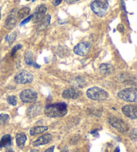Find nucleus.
I'll use <instances>...</instances> for the list:
<instances>
[{"label":"nucleus","instance_id":"nucleus-1","mask_svg":"<svg viewBox=\"0 0 137 152\" xmlns=\"http://www.w3.org/2000/svg\"><path fill=\"white\" fill-rule=\"evenodd\" d=\"M43 113L49 118H61L66 115L68 106L66 103H56L46 105Z\"/></svg>","mask_w":137,"mask_h":152},{"label":"nucleus","instance_id":"nucleus-2","mask_svg":"<svg viewBox=\"0 0 137 152\" xmlns=\"http://www.w3.org/2000/svg\"><path fill=\"white\" fill-rule=\"evenodd\" d=\"M86 96L89 99L95 101H104L108 99L109 94L105 89L98 87H92L88 89Z\"/></svg>","mask_w":137,"mask_h":152},{"label":"nucleus","instance_id":"nucleus-3","mask_svg":"<svg viewBox=\"0 0 137 152\" xmlns=\"http://www.w3.org/2000/svg\"><path fill=\"white\" fill-rule=\"evenodd\" d=\"M90 7L95 14L99 17H102L107 12L108 8V0H93Z\"/></svg>","mask_w":137,"mask_h":152},{"label":"nucleus","instance_id":"nucleus-4","mask_svg":"<svg viewBox=\"0 0 137 152\" xmlns=\"http://www.w3.org/2000/svg\"><path fill=\"white\" fill-rule=\"evenodd\" d=\"M108 121L112 127H113L119 132L126 133L128 131V129H129L128 124L123 119L118 118V117L114 115L109 116Z\"/></svg>","mask_w":137,"mask_h":152},{"label":"nucleus","instance_id":"nucleus-5","mask_svg":"<svg viewBox=\"0 0 137 152\" xmlns=\"http://www.w3.org/2000/svg\"><path fill=\"white\" fill-rule=\"evenodd\" d=\"M136 89L133 88H128L122 89L118 93V97L120 99L128 102H136Z\"/></svg>","mask_w":137,"mask_h":152},{"label":"nucleus","instance_id":"nucleus-6","mask_svg":"<svg viewBox=\"0 0 137 152\" xmlns=\"http://www.w3.org/2000/svg\"><path fill=\"white\" fill-rule=\"evenodd\" d=\"M38 97L37 92L31 89H24L20 94L21 102L26 104H32L35 102L38 99Z\"/></svg>","mask_w":137,"mask_h":152},{"label":"nucleus","instance_id":"nucleus-7","mask_svg":"<svg viewBox=\"0 0 137 152\" xmlns=\"http://www.w3.org/2000/svg\"><path fill=\"white\" fill-rule=\"evenodd\" d=\"M34 80V76L31 73L23 70L16 74L14 77V81L18 84H27L32 83Z\"/></svg>","mask_w":137,"mask_h":152},{"label":"nucleus","instance_id":"nucleus-8","mask_svg":"<svg viewBox=\"0 0 137 152\" xmlns=\"http://www.w3.org/2000/svg\"><path fill=\"white\" fill-rule=\"evenodd\" d=\"M91 50V45L89 43L83 42L79 43L74 48V52L76 55L81 57L86 56L90 53Z\"/></svg>","mask_w":137,"mask_h":152},{"label":"nucleus","instance_id":"nucleus-9","mask_svg":"<svg viewBox=\"0 0 137 152\" xmlns=\"http://www.w3.org/2000/svg\"><path fill=\"white\" fill-rule=\"evenodd\" d=\"M46 12H47V7L45 5H40L35 8V12L33 14V18L32 19V22L34 23H38L42 20V19L44 17Z\"/></svg>","mask_w":137,"mask_h":152},{"label":"nucleus","instance_id":"nucleus-10","mask_svg":"<svg viewBox=\"0 0 137 152\" xmlns=\"http://www.w3.org/2000/svg\"><path fill=\"white\" fill-rule=\"evenodd\" d=\"M18 9L15 8V9H13L12 12L10 13V14L5 20V28L8 29H12L16 26L18 22Z\"/></svg>","mask_w":137,"mask_h":152},{"label":"nucleus","instance_id":"nucleus-11","mask_svg":"<svg viewBox=\"0 0 137 152\" xmlns=\"http://www.w3.org/2000/svg\"><path fill=\"white\" fill-rule=\"evenodd\" d=\"M136 105H127L122 107V112L124 115L131 119H136L137 118Z\"/></svg>","mask_w":137,"mask_h":152},{"label":"nucleus","instance_id":"nucleus-12","mask_svg":"<svg viewBox=\"0 0 137 152\" xmlns=\"http://www.w3.org/2000/svg\"><path fill=\"white\" fill-rule=\"evenodd\" d=\"M62 97L66 99H76L82 96V92L76 88H68L65 89L62 93Z\"/></svg>","mask_w":137,"mask_h":152},{"label":"nucleus","instance_id":"nucleus-13","mask_svg":"<svg viewBox=\"0 0 137 152\" xmlns=\"http://www.w3.org/2000/svg\"><path fill=\"white\" fill-rule=\"evenodd\" d=\"M52 139V135L50 134H46L42 135V136L38 137L36 140L34 141V142L32 143V145H34V147L46 145L50 142Z\"/></svg>","mask_w":137,"mask_h":152},{"label":"nucleus","instance_id":"nucleus-14","mask_svg":"<svg viewBox=\"0 0 137 152\" xmlns=\"http://www.w3.org/2000/svg\"><path fill=\"white\" fill-rule=\"evenodd\" d=\"M99 71L101 75L106 77V76L111 75L114 72V69L111 64H102L99 67Z\"/></svg>","mask_w":137,"mask_h":152},{"label":"nucleus","instance_id":"nucleus-15","mask_svg":"<svg viewBox=\"0 0 137 152\" xmlns=\"http://www.w3.org/2000/svg\"><path fill=\"white\" fill-rule=\"evenodd\" d=\"M51 20V15H46L43 17L42 20H41L39 23H38L37 29L38 30H43L46 28H48V26L50 25Z\"/></svg>","mask_w":137,"mask_h":152},{"label":"nucleus","instance_id":"nucleus-16","mask_svg":"<svg viewBox=\"0 0 137 152\" xmlns=\"http://www.w3.org/2000/svg\"><path fill=\"white\" fill-rule=\"evenodd\" d=\"M16 144L18 147L20 149H23L25 146V143L27 140V136L24 133H18L15 136Z\"/></svg>","mask_w":137,"mask_h":152},{"label":"nucleus","instance_id":"nucleus-17","mask_svg":"<svg viewBox=\"0 0 137 152\" xmlns=\"http://www.w3.org/2000/svg\"><path fill=\"white\" fill-rule=\"evenodd\" d=\"M49 127L48 126H35L32 127V128L29 129V134L32 135V136L33 135L40 134L46 131H47Z\"/></svg>","mask_w":137,"mask_h":152},{"label":"nucleus","instance_id":"nucleus-18","mask_svg":"<svg viewBox=\"0 0 137 152\" xmlns=\"http://www.w3.org/2000/svg\"><path fill=\"white\" fill-rule=\"evenodd\" d=\"M12 144V137L9 134L5 135L0 140V148H8Z\"/></svg>","mask_w":137,"mask_h":152},{"label":"nucleus","instance_id":"nucleus-19","mask_svg":"<svg viewBox=\"0 0 137 152\" xmlns=\"http://www.w3.org/2000/svg\"><path fill=\"white\" fill-rule=\"evenodd\" d=\"M25 62L28 66H31L35 67V68H40L41 67L40 65L35 63L32 58V53L31 52H27L25 54Z\"/></svg>","mask_w":137,"mask_h":152},{"label":"nucleus","instance_id":"nucleus-20","mask_svg":"<svg viewBox=\"0 0 137 152\" xmlns=\"http://www.w3.org/2000/svg\"><path fill=\"white\" fill-rule=\"evenodd\" d=\"M30 11H31V9L28 7H24L23 8H21L20 10H18V18L21 20V19H23L27 17V16L29 14Z\"/></svg>","mask_w":137,"mask_h":152},{"label":"nucleus","instance_id":"nucleus-21","mask_svg":"<svg viewBox=\"0 0 137 152\" xmlns=\"http://www.w3.org/2000/svg\"><path fill=\"white\" fill-rule=\"evenodd\" d=\"M7 101L10 105H13V106H15L18 104L17 97L15 96H9L7 97Z\"/></svg>","mask_w":137,"mask_h":152},{"label":"nucleus","instance_id":"nucleus-22","mask_svg":"<svg viewBox=\"0 0 137 152\" xmlns=\"http://www.w3.org/2000/svg\"><path fill=\"white\" fill-rule=\"evenodd\" d=\"M10 119V116L8 114L5 113H1L0 115V124H4L9 120Z\"/></svg>","mask_w":137,"mask_h":152},{"label":"nucleus","instance_id":"nucleus-23","mask_svg":"<svg viewBox=\"0 0 137 152\" xmlns=\"http://www.w3.org/2000/svg\"><path fill=\"white\" fill-rule=\"evenodd\" d=\"M16 37H17V34H16V32H13L12 34H10L9 36H7L6 39L8 43H9L10 44H12V43L15 40Z\"/></svg>","mask_w":137,"mask_h":152},{"label":"nucleus","instance_id":"nucleus-24","mask_svg":"<svg viewBox=\"0 0 137 152\" xmlns=\"http://www.w3.org/2000/svg\"><path fill=\"white\" fill-rule=\"evenodd\" d=\"M130 138L133 140L134 142H136L137 140V134H136V129H133V131L130 133Z\"/></svg>","mask_w":137,"mask_h":152},{"label":"nucleus","instance_id":"nucleus-25","mask_svg":"<svg viewBox=\"0 0 137 152\" xmlns=\"http://www.w3.org/2000/svg\"><path fill=\"white\" fill-rule=\"evenodd\" d=\"M32 18H33V15H31L30 16H29V17H27V18H26L25 20L21 21V23H20V26H24V25H26V23L29 22V21L32 20Z\"/></svg>","mask_w":137,"mask_h":152},{"label":"nucleus","instance_id":"nucleus-26","mask_svg":"<svg viewBox=\"0 0 137 152\" xmlns=\"http://www.w3.org/2000/svg\"><path fill=\"white\" fill-rule=\"evenodd\" d=\"M21 48H22V45L20 44H18V45H15V47L13 48V49L12 50V56H14L15 53H16V51H18L19 50H20Z\"/></svg>","mask_w":137,"mask_h":152},{"label":"nucleus","instance_id":"nucleus-27","mask_svg":"<svg viewBox=\"0 0 137 152\" xmlns=\"http://www.w3.org/2000/svg\"><path fill=\"white\" fill-rule=\"evenodd\" d=\"M63 0H54L52 1V4L54 5V6H57L60 4H61V3L62 2Z\"/></svg>","mask_w":137,"mask_h":152},{"label":"nucleus","instance_id":"nucleus-28","mask_svg":"<svg viewBox=\"0 0 137 152\" xmlns=\"http://www.w3.org/2000/svg\"><path fill=\"white\" fill-rule=\"evenodd\" d=\"M64 1L68 4H74V3H76V2L78 1H80V0H64Z\"/></svg>","mask_w":137,"mask_h":152},{"label":"nucleus","instance_id":"nucleus-29","mask_svg":"<svg viewBox=\"0 0 137 152\" xmlns=\"http://www.w3.org/2000/svg\"><path fill=\"white\" fill-rule=\"evenodd\" d=\"M54 148H55L54 146H52V147H51V148H50L47 149V150H46L44 152H54Z\"/></svg>","mask_w":137,"mask_h":152},{"label":"nucleus","instance_id":"nucleus-30","mask_svg":"<svg viewBox=\"0 0 137 152\" xmlns=\"http://www.w3.org/2000/svg\"><path fill=\"white\" fill-rule=\"evenodd\" d=\"M6 152H15V151L13 150L12 148L8 147V148L7 149V150H6Z\"/></svg>","mask_w":137,"mask_h":152},{"label":"nucleus","instance_id":"nucleus-31","mask_svg":"<svg viewBox=\"0 0 137 152\" xmlns=\"http://www.w3.org/2000/svg\"><path fill=\"white\" fill-rule=\"evenodd\" d=\"M30 152H40V151L38 150H35V149H33V150H31Z\"/></svg>","mask_w":137,"mask_h":152},{"label":"nucleus","instance_id":"nucleus-32","mask_svg":"<svg viewBox=\"0 0 137 152\" xmlns=\"http://www.w3.org/2000/svg\"><path fill=\"white\" fill-rule=\"evenodd\" d=\"M114 152H120V148L119 147L116 148V150H115Z\"/></svg>","mask_w":137,"mask_h":152},{"label":"nucleus","instance_id":"nucleus-33","mask_svg":"<svg viewBox=\"0 0 137 152\" xmlns=\"http://www.w3.org/2000/svg\"><path fill=\"white\" fill-rule=\"evenodd\" d=\"M1 11H0V20H1Z\"/></svg>","mask_w":137,"mask_h":152},{"label":"nucleus","instance_id":"nucleus-34","mask_svg":"<svg viewBox=\"0 0 137 152\" xmlns=\"http://www.w3.org/2000/svg\"><path fill=\"white\" fill-rule=\"evenodd\" d=\"M35 1V0H33V2H34Z\"/></svg>","mask_w":137,"mask_h":152},{"label":"nucleus","instance_id":"nucleus-35","mask_svg":"<svg viewBox=\"0 0 137 152\" xmlns=\"http://www.w3.org/2000/svg\"><path fill=\"white\" fill-rule=\"evenodd\" d=\"M26 1H30V0H26Z\"/></svg>","mask_w":137,"mask_h":152}]
</instances>
